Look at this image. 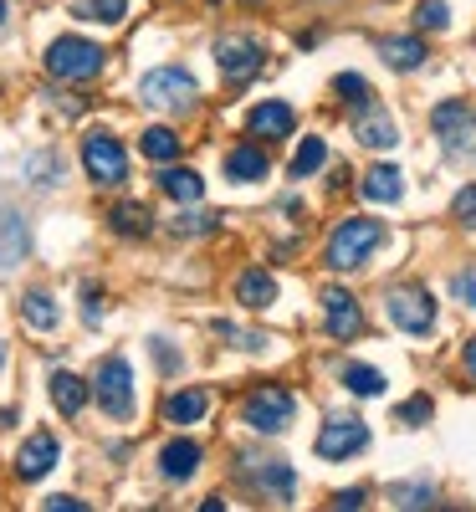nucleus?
Instances as JSON below:
<instances>
[{
  "label": "nucleus",
  "instance_id": "a18cd8bd",
  "mask_svg": "<svg viewBox=\"0 0 476 512\" xmlns=\"http://www.w3.org/2000/svg\"><path fill=\"white\" fill-rule=\"evenodd\" d=\"M6 16H11V11H6V0H0V26H6Z\"/></svg>",
  "mask_w": 476,
  "mask_h": 512
},
{
  "label": "nucleus",
  "instance_id": "423d86ee",
  "mask_svg": "<svg viewBox=\"0 0 476 512\" xmlns=\"http://www.w3.org/2000/svg\"><path fill=\"white\" fill-rule=\"evenodd\" d=\"M93 400L108 420H134V369H128L123 354H108L98 369H93Z\"/></svg>",
  "mask_w": 476,
  "mask_h": 512
},
{
  "label": "nucleus",
  "instance_id": "f704fd0d",
  "mask_svg": "<svg viewBox=\"0 0 476 512\" xmlns=\"http://www.w3.org/2000/svg\"><path fill=\"white\" fill-rule=\"evenodd\" d=\"M430 415H436V405H430V395H410L405 405H395V420H400V425H410V431H415V425H425Z\"/></svg>",
  "mask_w": 476,
  "mask_h": 512
},
{
  "label": "nucleus",
  "instance_id": "37998d69",
  "mask_svg": "<svg viewBox=\"0 0 476 512\" xmlns=\"http://www.w3.org/2000/svg\"><path fill=\"white\" fill-rule=\"evenodd\" d=\"M461 369H466V379L476 384V338H466V349H461Z\"/></svg>",
  "mask_w": 476,
  "mask_h": 512
},
{
  "label": "nucleus",
  "instance_id": "c9c22d12",
  "mask_svg": "<svg viewBox=\"0 0 476 512\" xmlns=\"http://www.w3.org/2000/svg\"><path fill=\"white\" fill-rule=\"evenodd\" d=\"M221 226V216H210V210H190L185 205V216L175 221V236H205V231H215Z\"/></svg>",
  "mask_w": 476,
  "mask_h": 512
},
{
  "label": "nucleus",
  "instance_id": "aec40b11",
  "mask_svg": "<svg viewBox=\"0 0 476 512\" xmlns=\"http://www.w3.org/2000/svg\"><path fill=\"white\" fill-rule=\"evenodd\" d=\"M205 410H210V395H205V390H195V384H190V390H175V395L164 400V420H169V425H180V431L200 425V420H205Z\"/></svg>",
  "mask_w": 476,
  "mask_h": 512
},
{
  "label": "nucleus",
  "instance_id": "72a5a7b5",
  "mask_svg": "<svg viewBox=\"0 0 476 512\" xmlns=\"http://www.w3.org/2000/svg\"><path fill=\"white\" fill-rule=\"evenodd\" d=\"M26 169H31V185H41V190H52L62 180V159L57 154H36Z\"/></svg>",
  "mask_w": 476,
  "mask_h": 512
},
{
  "label": "nucleus",
  "instance_id": "58836bf2",
  "mask_svg": "<svg viewBox=\"0 0 476 512\" xmlns=\"http://www.w3.org/2000/svg\"><path fill=\"white\" fill-rule=\"evenodd\" d=\"M82 323H88V328L103 323V292L98 287H82Z\"/></svg>",
  "mask_w": 476,
  "mask_h": 512
},
{
  "label": "nucleus",
  "instance_id": "7ed1b4c3",
  "mask_svg": "<svg viewBox=\"0 0 476 512\" xmlns=\"http://www.w3.org/2000/svg\"><path fill=\"white\" fill-rule=\"evenodd\" d=\"M241 420L256 436H282L297 420V395L287 390V384H256V390L241 400Z\"/></svg>",
  "mask_w": 476,
  "mask_h": 512
},
{
  "label": "nucleus",
  "instance_id": "4be33fe9",
  "mask_svg": "<svg viewBox=\"0 0 476 512\" xmlns=\"http://www.w3.org/2000/svg\"><path fill=\"white\" fill-rule=\"evenodd\" d=\"M364 200L374 205H400L405 200V175L395 164H374L369 175H364Z\"/></svg>",
  "mask_w": 476,
  "mask_h": 512
},
{
  "label": "nucleus",
  "instance_id": "f257e3e1",
  "mask_svg": "<svg viewBox=\"0 0 476 512\" xmlns=\"http://www.w3.org/2000/svg\"><path fill=\"white\" fill-rule=\"evenodd\" d=\"M379 241H384V226H379L374 216H343V221L333 226L328 246H323V262H328L333 272H359L369 256L379 251Z\"/></svg>",
  "mask_w": 476,
  "mask_h": 512
},
{
  "label": "nucleus",
  "instance_id": "7c9ffc66",
  "mask_svg": "<svg viewBox=\"0 0 476 512\" xmlns=\"http://www.w3.org/2000/svg\"><path fill=\"white\" fill-rule=\"evenodd\" d=\"M323 164H328V144L318 134H308V139L297 144V154H292V180H313Z\"/></svg>",
  "mask_w": 476,
  "mask_h": 512
},
{
  "label": "nucleus",
  "instance_id": "473e14b6",
  "mask_svg": "<svg viewBox=\"0 0 476 512\" xmlns=\"http://www.w3.org/2000/svg\"><path fill=\"white\" fill-rule=\"evenodd\" d=\"M415 21H420V31H446L451 26V6H446V0H420Z\"/></svg>",
  "mask_w": 476,
  "mask_h": 512
},
{
  "label": "nucleus",
  "instance_id": "c756f323",
  "mask_svg": "<svg viewBox=\"0 0 476 512\" xmlns=\"http://www.w3.org/2000/svg\"><path fill=\"white\" fill-rule=\"evenodd\" d=\"M338 379H343V390L359 395V400L384 395V374H379L374 364H343V369H338Z\"/></svg>",
  "mask_w": 476,
  "mask_h": 512
},
{
  "label": "nucleus",
  "instance_id": "cd10ccee",
  "mask_svg": "<svg viewBox=\"0 0 476 512\" xmlns=\"http://www.w3.org/2000/svg\"><path fill=\"white\" fill-rule=\"evenodd\" d=\"M354 134H359V144H364V149H395V144H400V128H395V118H384L379 108L359 118Z\"/></svg>",
  "mask_w": 476,
  "mask_h": 512
},
{
  "label": "nucleus",
  "instance_id": "a19ab883",
  "mask_svg": "<svg viewBox=\"0 0 476 512\" xmlns=\"http://www.w3.org/2000/svg\"><path fill=\"white\" fill-rule=\"evenodd\" d=\"M41 507H47V512H82L88 502H82V497H67V492H57V497H47Z\"/></svg>",
  "mask_w": 476,
  "mask_h": 512
},
{
  "label": "nucleus",
  "instance_id": "2eb2a0df",
  "mask_svg": "<svg viewBox=\"0 0 476 512\" xmlns=\"http://www.w3.org/2000/svg\"><path fill=\"white\" fill-rule=\"evenodd\" d=\"M26 256H31V226L11 200H0V272H16Z\"/></svg>",
  "mask_w": 476,
  "mask_h": 512
},
{
  "label": "nucleus",
  "instance_id": "1a4fd4ad",
  "mask_svg": "<svg viewBox=\"0 0 476 512\" xmlns=\"http://www.w3.org/2000/svg\"><path fill=\"white\" fill-rule=\"evenodd\" d=\"M430 128H436V139H441V149H446L451 159H461V154L476 149V108H471L466 98L436 103V113H430Z\"/></svg>",
  "mask_w": 476,
  "mask_h": 512
},
{
  "label": "nucleus",
  "instance_id": "5701e85b",
  "mask_svg": "<svg viewBox=\"0 0 476 512\" xmlns=\"http://www.w3.org/2000/svg\"><path fill=\"white\" fill-rule=\"evenodd\" d=\"M159 190H164L169 200H175V205H200V195H205V180L195 175V169H185V164H164Z\"/></svg>",
  "mask_w": 476,
  "mask_h": 512
},
{
  "label": "nucleus",
  "instance_id": "6ab92c4d",
  "mask_svg": "<svg viewBox=\"0 0 476 512\" xmlns=\"http://www.w3.org/2000/svg\"><path fill=\"white\" fill-rule=\"evenodd\" d=\"M267 154H262V144H236V149H226V180L231 185H256V180H267Z\"/></svg>",
  "mask_w": 476,
  "mask_h": 512
},
{
  "label": "nucleus",
  "instance_id": "e433bc0d",
  "mask_svg": "<svg viewBox=\"0 0 476 512\" xmlns=\"http://www.w3.org/2000/svg\"><path fill=\"white\" fill-rule=\"evenodd\" d=\"M451 297H456V303H466V308H476V262H466V267L451 272Z\"/></svg>",
  "mask_w": 476,
  "mask_h": 512
},
{
  "label": "nucleus",
  "instance_id": "0eeeda50",
  "mask_svg": "<svg viewBox=\"0 0 476 512\" xmlns=\"http://www.w3.org/2000/svg\"><path fill=\"white\" fill-rule=\"evenodd\" d=\"M82 169H88V180L98 190H118L128 180V149L108 134V128H93V134L82 139Z\"/></svg>",
  "mask_w": 476,
  "mask_h": 512
},
{
  "label": "nucleus",
  "instance_id": "b1692460",
  "mask_svg": "<svg viewBox=\"0 0 476 512\" xmlns=\"http://www.w3.org/2000/svg\"><path fill=\"white\" fill-rule=\"evenodd\" d=\"M108 231L123 236V241H139V236L154 231V221H149V210H144L139 200H118V205L108 210Z\"/></svg>",
  "mask_w": 476,
  "mask_h": 512
},
{
  "label": "nucleus",
  "instance_id": "ddd939ff",
  "mask_svg": "<svg viewBox=\"0 0 476 512\" xmlns=\"http://www.w3.org/2000/svg\"><path fill=\"white\" fill-rule=\"evenodd\" d=\"M292 128H297V113H292V103H282V98H267V103H256V108L246 113V134H251L256 144H282Z\"/></svg>",
  "mask_w": 476,
  "mask_h": 512
},
{
  "label": "nucleus",
  "instance_id": "6e6552de",
  "mask_svg": "<svg viewBox=\"0 0 476 512\" xmlns=\"http://www.w3.org/2000/svg\"><path fill=\"white\" fill-rule=\"evenodd\" d=\"M236 477H241L246 487H256L262 497L282 502V507L297 497V477H292V466H287L282 456H251V451H241V456H236Z\"/></svg>",
  "mask_w": 476,
  "mask_h": 512
},
{
  "label": "nucleus",
  "instance_id": "4468645a",
  "mask_svg": "<svg viewBox=\"0 0 476 512\" xmlns=\"http://www.w3.org/2000/svg\"><path fill=\"white\" fill-rule=\"evenodd\" d=\"M57 461H62V441H57L52 431H31V436L21 441V451H16V477H21V482H41Z\"/></svg>",
  "mask_w": 476,
  "mask_h": 512
},
{
  "label": "nucleus",
  "instance_id": "f8f14e48",
  "mask_svg": "<svg viewBox=\"0 0 476 512\" xmlns=\"http://www.w3.org/2000/svg\"><path fill=\"white\" fill-rule=\"evenodd\" d=\"M323 328L333 344H354V338L364 333V313L354 303V292L343 287H323Z\"/></svg>",
  "mask_w": 476,
  "mask_h": 512
},
{
  "label": "nucleus",
  "instance_id": "39448f33",
  "mask_svg": "<svg viewBox=\"0 0 476 512\" xmlns=\"http://www.w3.org/2000/svg\"><path fill=\"white\" fill-rule=\"evenodd\" d=\"M384 318L395 323L400 333H410V338H430V333H436V323H441L436 297H430L425 287H415V282L384 292Z\"/></svg>",
  "mask_w": 476,
  "mask_h": 512
},
{
  "label": "nucleus",
  "instance_id": "a878e982",
  "mask_svg": "<svg viewBox=\"0 0 476 512\" xmlns=\"http://www.w3.org/2000/svg\"><path fill=\"white\" fill-rule=\"evenodd\" d=\"M180 149H185L180 134H175V128H164V123H154V128H144V134H139V154L149 164H175Z\"/></svg>",
  "mask_w": 476,
  "mask_h": 512
},
{
  "label": "nucleus",
  "instance_id": "f03ea898",
  "mask_svg": "<svg viewBox=\"0 0 476 512\" xmlns=\"http://www.w3.org/2000/svg\"><path fill=\"white\" fill-rule=\"evenodd\" d=\"M139 103L154 108V113H195L200 88H195V77L185 67H154L139 82Z\"/></svg>",
  "mask_w": 476,
  "mask_h": 512
},
{
  "label": "nucleus",
  "instance_id": "9b49d317",
  "mask_svg": "<svg viewBox=\"0 0 476 512\" xmlns=\"http://www.w3.org/2000/svg\"><path fill=\"white\" fill-rule=\"evenodd\" d=\"M364 446H369V425H364L359 415H328L323 431H318V441H313L318 461H349V456H359Z\"/></svg>",
  "mask_w": 476,
  "mask_h": 512
},
{
  "label": "nucleus",
  "instance_id": "c85d7f7f",
  "mask_svg": "<svg viewBox=\"0 0 476 512\" xmlns=\"http://www.w3.org/2000/svg\"><path fill=\"white\" fill-rule=\"evenodd\" d=\"M67 11L77 21H93V26H123L128 21V0H72Z\"/></svg>",
  "mask_w": 476,
  "mask_h": 512
},
{
  "label": "nucleus",
  "instance_id": "2f4dec72",
  "mask_svg": "<svg viewBox=\"0 0 476 512\" xmlns=\"http://www.w3.org/2000/svg\"><path fill=\"white\" fill-rule=\"evenodd\" d=\"M389 502L395 507H436V482H400V487H389Z\"/></svg>",
  "mask_w": 476,
  "mask_h": 512
},
{
  "label": "nucleus",
  "instance_id": "a211bd4d",
  "mask_svg": "<svg viewBox=\"0 0 476 512\" xmlns=\"http://www.w3.org/2000/svg\"><path fill=\"white\" fill-rule=\"evenodd\" d=\"M21 323L36 328V333H57V323H62V303H57L47 287H26V292H21Z\"/></svg>",
  "mask_w": 476,
  "mask_h": 512
},
{
  "label": "nucleus",
  "instance_id": "ea45409f",
  "mask_svg": "<svg viewBox=\"0 0 476 512\" xmlns=\"http://www.w3.org/2000/svg\"><path fill=\"white\" fill-rule=\"evenodd\" d=\"M149 349H154V359H159V369H164V374H175V369H180V354L169 349L164 338H149Z\"/></svg>",
  "mask_w": 476,
  "mask_h": 512
},
{
  "label": "nucleus",
  "instance_id": "9d476101",
  "mask_svg": "<svg viewBox=\"0 0 476 512\" xmlns=\"http://www.w3.org/2000/svg\"><path fill=\"white\" fill-rule=\"evenodd\" d=\"M215 67H221V77L231 88H241V82H251L267 67V47L256 36H221L215 41Z\"/></svg>",
  "mask_w": 476,
  "mask_h": 512
},
{
  "label": "nucleus",
  "instance_id": "79ce46f5",
  "mask_svg": "<svg viewBox=\"0 0 476 512\" xmlns=\"http://www.w3.org/2000/svg\"><path fill=\"white\" fill-rule=\"evenodd\" d=\"M333 507H338V512H349V507H364V487H354V492H338V497H333Z\"/></svg>",
  "mask_w": 476,
  "mask_h": 512
},
{
  "label": "nucleus",
  "instance_id": "f3484780",
  "mask_svg": "<svg viewBox=\"0 0 476 512\" xmlns=\"http://www.w3.org/2000/svg\"><path fill=\"white\" fill-rule=\"evenodd\" d=\"M47 390H52V405H57L67 420H77L82 410H88V400H93V384H88V379H77L72 369H52Z\"/></svg>",
  "mask_w": 476,
  "mask_h": 512
},
{
  "label": "nucleus",
  "instance_id": "c03bdc74",
  "mask_svg": "<svg viewBox=\"0 0 476 512\" xmlns=\"http://www.w3.org/2000/svg\"><path fill=\"white\" fill-rule=\"evenodd\" d=\"M16 425V410H0V431H11Z\"/></svg>",
  "mask_w": 476,
  "mask_h": 512
},
{
  "label": "nucleus",
  "instance_id": "20e7f679",
  "mask_svg": "<svg viewBox=\"0 0 476 512\" xmlns=\"http://www.w3.org/2000/svg\"><path fill=\"white\" fill-rule=\"evenodd\" d=\"M103 67H108V52L88 36H57L47 47V72L57 82H93L103 77Z\"/></svg>",
  "mask_w": 476,
  "mask_h": 512
},
{
  "label": "nucleus",
  "instance_id": "393cba45",
  "mask_svg": "<svg viewBox=\"0 0 476 512\" xmlns=\"http://www.w3.org/2000/svg\"><path fill=\"white\" fill-rule=\"evenodd\" d=\"M236 303H241V308H272V303H277V277L262 272V267L241 272V277H236Z\"/></svg>",
  "mask_w": 476,
  "mask_h": 512
},
{
  "label": "nucleus",
  "instance_id": "bb28decb",
  "mask_svg": "<svg viewBox=\"0 0 476 512\" xmlns=\"http://www.w3.org/2000/svg\"><path fill=\"white\" fill-rule=\"evenodd\" d=\"M333 98H338L343 108H354L359 118L379 108V103H374V93H369V82H364L359 72H338V77H333Z\"/></svg>",
  "mask_w": 476,
  "mask_h": 512
},
{
  "label": "nucleus",
  "instance_id": "dca6fc26",
  "mask_svg": "<svg viewBox=\"0 0 476 512\" xmlns=\"http://www.w3.org/2000/svg\"><path fill=\"white\" fill-rule=\"evenodd\" d=\"M200 461H205L200 441L180 436V441H169V446H159V477L180 487V482H190V477L200 472Z\"/></svg>",
  "mask_w": 476,
  "mask_h": 512
},
{
  "label": "nucleus",
  "instance_id": "49530a36",
  "mask_svg": "<svg viewBox=\"0 0 476 512\" xmlns=\"http://www.w3.org/2000/svg\"><path fill=\"white\" fill-rule=\"evenodd\" d=\"M0 369H6V349H0Z\"/></svg>",
  "mask_w": 476,
  "mask_h": 512
},
{
  "label": "nucleus",
  "instance_id": "412c9836",
  "mask_svg": "<svg viewBox=\"0 0 476 512\" xmlns=\"http://www.w3.org/2000/svg\"><path fill=\"white\" fill-rule=\"evenodd\" d=\"M379 57H384V67H395V72H415V67H425V41L420 36H384L379 41Z\"/></svg>",
  "mask_w": 476,
  "mask_h": 512
},
{
  "label": "nucleus",
  "instance_id": "4c0bfd02",
  "mask_svg": "<svg viewBox=\"0 0 476 512\" xmlns=\"http://www.w3.org/2000/svg\"><path fill=\"white\" fill-rule=\"evenodd\" d=\"M451 216H456V226L476 231V185H466V190L451 200Z\"/></svg>",
  "mask_w": 476,
  "mask_h": 512
}]
</instances>
